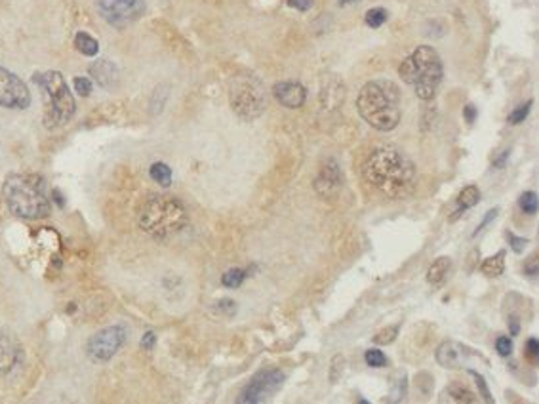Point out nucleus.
<instances>
[{"instance_id": "f257e3e1", "label": "nucleus", "mask_w": 539, "mask_h": 404, "mask_svg": "<svg viewBox=\"0 0 539 404\" xmlns=\"http://www.w3.org/2000/svg\"><path fill=\"white\" fill-rule=\"evenodd\" d=\"M362 176L377 191L391 199L412 193L417 178L415 165L395 145H379L372 151L362 166Z\"/></svg>"}, {"instance_id": "f03ea898", "label": "nucleus", "mask_w": 539, "mask_h": 404, "mask_svg": "<svg viewBox=\"0 0 539 404\" xmlns=\"http://www.w3.org/2000/svg\"><path fill=\"white\" fill-rule=\"evenodd\" d=\"M2 196L8 210L19 219H44L52 212L46 180L38 174H10L2 183Z\"/></svg>"}, {"instance_id": "7ed1b4c3", "label": "nucleus", "mask_w": 539, "mask_h": 404, "mask_svg": "<svg viewBox=\"0 0 539 404\" xmlns=\"http://www.w3.org/2000/svg\"><path fill=\"white\" fill-rule=\"evenodd\" d=\"M356 109L370 126L379 132H391L400 122V92L397 84L385 78L370 81L362 86Z\"/></svg>"}, {"instance_id": "20e7f679", "label": "nucleus", "mask_w": 539, "mask_h": 404, "mask_svg": "<svg viewBox=\"0 0 539 404\" xmlns=\"http://www.w3.org/2000/svg\"><path fill=\"white\" fill-rule=\"evenodd\" d=\"M189 221L185 204L172 195H151L141 204L138 224L153 239H168Z\"/></svg>"}, {"instance_id": "39448f33", "label": "nucleus", "mask_w": 539, "mask_h": 404, "mask_svg": "<svg viewBox=\"0 0 539 404\" xmlns=\"http://www.w3.org/2000/svg\"><path fill=\"white\" fill-rule=\"evenodd\" d=\"M33 83L40 88V94L44 96L46 107L42 124L46 130H60L73 120L76 112V99L73 90L69 88L65 76L60 71H42L33 75Z\"/></svg>"}, {"instance_id": "423d86ee", "label": "nucleus", "mask_w": 539, "mask_h": 404, "mask_svg": "<svg viewBox=\"0 0 539 404\" xmlns=\"http://www.w3.org/2000/svg\"><path fill=\"white\" fill-rule=\"evenodd\" d=\"M399 75L404 83L414 86L417 98L429 101L435 98L438 84L442 81V60L435 48L420 46L400 63Z\"/></svg>"}, {"instance_id": "0eeeda50", "label": "nucleus", "mask_w": 539, "mask_h": 404, "mask_svg": "<svg viewBox=\"0 0 539 404\" xmlns=\"http://www.w3.org/2000/svg\"><path fill=\"white\" fill-rule=\"evenodd\" d=\"M229 101L233 111L242 120L258 119L265 111V92L258 76L238 75L231 81Z\"/></svg>"}, {"instance_id": "6e6552de", "label": "nucleus", "mask_w": 539, "mask_h": 404, "mask_svg": "<svg viewBox=\"0 0 539 404\" xmlns=\"http://www.w3.org/2000/svg\"><path fill=\"white\" fill-rule=\"evenodd\" d=\"M128 339V332L120 324H113L107 328L99 330L90 337L86 344V355L92 362H109V360L122 349V345Z\"/></svg>"}, {"instance_id": "1a4fd4ad", "label": "nucleus", "mask_w": 539, "mask_h": 404, "mask_svg": "<svg viewBox=\"0 0 539 404\" xmlns=\"http://www.w3.org/2000/svg\"><path fill=\"white\" fill-rule=\"evenodd\" d=\"M99 15L115 29H124L145 14V0H96Z\"/></svg>"}, {"instance_id": "9d476101", "label": "nucleus", "mask_w": 539, "mask_h": 404, "mask_svg": "<svg viewBox=\"0 0 539 404\" xmlns=\"http://www.w3.org/2000/svg\"><path fill=\"white\" fill-rule=\"evenodd\" d=\"M33 96L27 84L14 71L0 67V109L23 111L29 109Z\"/></svg>"}, {"instance_id": "9b49d317", "label": "nucleus", "mask_w": 539, "mask_h": 404, "mask_svg": "<svg viewBox=\"0 0 539 404\" xmlns=\"http://www.w3.org/2000/svg\"><path fill=\"white\" fill-rule=\"evenodd\" d=\"M286 380V376L279 368H267V370H261L258 374L251 378L248 385L244 387V391L240 393L242 401H250V403L261 404L265 403L267 398L273 397L276 391L281 389V385Z\"/></svg>"}, {"instance_id": "f8f14e48", "label": "nucleus", "mask_w": 539, "mask_h": 404, "mask_svg": "<svg viewBox=\"0 0 539 404\" xmlns=\"http://www.w3.org/2000/svg\"><path fill=\"white\" fill-rule=\"evenodd\" d=\"M343 185V172H341L340 165L328 158L324 160V165L320 166L317 178H315V191L320 196H333Z\"/></svg>"}, {"instance_id": "ddd939ff", "label": "nucleus", "mask_w": 539, "mask_h": 404, "mask_svg": "<svg viewBox=\"0 0 539 404\" xmlns=\"http://www.w3.org/2000/svg\"><path fill=\"white\" fill-rule=\"evenodd\" d=\"M273 94L276 101L284 105L286 109H299L307 99V92L303 88V84L296 83V81L276 83L273 86Z\"/></svg>"}, {"instance_id": "4468645a", "label": "nucleus", "mask_w": 539, "mask_h": 404, "mask_svg": "<svg viewBox=\"0 0 539 404\" xmlns=\"http://www.w3.org/2000/svg\"><path fill=\"white\" fill-rule=\"evenodd\" d=\"M88 73L90 76H92V78L101 86V88H105V90H113V88L119 84V78H120L119 65L111 60L92 61L88 67Z\"/></svg>"}, {"instance_id": "2eb2a0df", "label": "nucleus", "mask_w": 539, "mask_h": 404, "mask_svg": "<svg viewBox=\"0 0 539 404\" xmlns=\"http://www.w3.org/2000/svg\"><path fill=\"white\" fill-rule=\"evenodd\" d=\"M467 355H469V351H467L465 345L458 344V342H451V339L442 342V344L436 347L435 353L436 362H438L440 367L450 368V370L461 367V364L465 362Z\"/></svg>"}, {"instance_id": "dca6fc26", "label": "nucleus", "mask_w": 539, "mask_h": 404, "mask_svg": "<svg viewBox=\"0 0 539 404\" xmlns=\"http://www.w3.org/2000/svg\"><path fill=\"white\" fill-rule=\"evenodd\" d=\"M22 360V345L10 334H0V374H10Z\"/></svg>"}, {"instance_id": "f3484780", "label": "nucleus", "mask_w": 539, "mask_h": 404, "mask_svg": "<svg viewBox=\"0 0 539 404\" xmlns=\"http://www.w3.org/2000/svg\"><path fill=\"white\" fill-rule=\"evenodd\" d=\"M450 269H451L450 258H446V255L436 258L435 262L431 263V267H429L427 271V283L433 286H438L440 283H442L444 278H446V275L450 273Z\"/></svg>"}, {"instance_id": "a211bd4d", "label": "nucleus", "mask_w": 539, "mask_h": 404, "mask_svg": "<svg viewBox=\"0 0 539 404\" xmlns=\"http://www.w3.org/2000/svg\"><path fill=\"white\" fill-rule=\"evenodd\" d=\"M480 201V189L476 185H467L465 189H461V193L458 196V208H456V214L451 216V219H456L458 216H461L463 212H467L469 208L476 206Z\"/></svg>"}, {"instance_id": "6ab92c4d", "label": "nucleus", "mask_w": 539, "mask_h": 404, "mask_svg": "<svg viewBox=\"0 0 539 404\" xmlns=\"http://www.w3.org/2000/svg\"><path fill=\"white\" fill-rule=\"evenodd\" d=\"M74 48L78 50V53L86 56V58H96L97 53H99V42L86 31H78L74 35Z\"/></svg>"}, {"instance_id": "aec40b11", "label": "nucleus", "mask_w": 539, "mask_h": 404, "mask_svg": "<svg viewBox=\"0 0 539 404\" xmlns=\"http://www.w3.org/2000/svg\"><path fill=\"white\" fill-rule=\"evenodd\" d=\"M480 271L490 278L501 277L503 271H505V252L501 250V252H497V254L492 255V258L484 260L482 265H480Z\"/></svg>"}, {"instance_id": "412c9836", "label": "nucleus", "mask_w": 539, "mask_h": 404, "mask_svg": "<svg viewBox=\"0 0 539 404\" xmlns=\"http://www.w3.org/2000/svg\"><path fill=\"white\" fill-rule=\"evenodd\" d=\"M149 176L156 181L160 187H170L172 183V168L164 162H155L149 168Z\"/></svg>"}, {"instance_id": "4be33fe9", "label": "nucleus", "mask_w": 539, "mask_h": 404, "mask_svg": "<svg viewBox=\"0 0 539 404\" xmlns=\"http://www.w3.org/2000/svg\"><path fill=\"white\" fill-rule=\"evenodd\" d=\"M448 393L458 404H476V395L469 387L461 385V383H450Z\"/></svg>"}, {"instance_id": "5701e85b", "label": "nucleus", "mask_w": 539, "mask_h": 404, "mask_svg": "<svg viewBox=\"0 0 539 404\" xmlns=\"http://www.w3.org/2000/svg\"><path fill=\"white\" fill-rule=\"evenodd\" d=\"M406 389H408V378L404 372H400L397 376V380L392 383V389L389 393V397H387V403L389 404H400L406 397Z\"/></svg>"}, {"instance_id": "b1692460", "label": "nucleus", "mask_w": 539, "mask_h": 404, "mask_svg": "<svg viewBox=\"0 0 539 404\" xmlns=\"http://www.w3.org/2000/svg\"><path fill=\"white\" fill-rule=\"evenodd\" d=\"M246 277H248V271L240 269V267H233V269L223 273L222 283L225 288H238V286L242 285Z\"/></svg>"}, {"instance_id": "393cba45", "label": "nucleus", "mask_w": 539, "mask_h": 404, "mask_svg": "<svg viewBox=\"0 0 539 404\" xmlns=\"http://www.w3.org/2000/svg\"><path fill=\"white\" fill-rule=\"evenodd\" d=\"M387 17H389V15H387V10H385V8H370L366 15H364V22H366V25L372 27V29H379V27L387 22Z\"/></svg>"}, {"instance_id": "a878e982", "label": "nucleus", "mask_w": 539, "mask_h": 404, "mask_svg": "<svg viewBox=\"0 0 539 404\" xmlns=\"http://www.w3.org/2000/svg\"><path fill=\"white\" fill-rule=\"evenodd\" d=\"M399 332H400V328L397 326V324H392V326H385V328L379 330L376 336H374V344L376 345L392 344V342L399 337Z\"/></svg>"}, {"instance_id": "bb28decb", "label": "nucleus", "mask_w": 539, "mask_h": 404, "mask_svg": "<svg viewBox=\"0 0 539 404\" xmlns=\"http://www.w3.org/2000/svg\"><path fill=\"white\" fill-rule=\"evenodd\" d=\"M518 204H520V208H522V212L524 214H528V216H533L536 212H538V195L533 193V191H526V193H522V196H520V201H518Z\"/></svg>"}, {"instance_id": "cd10ccee", "label": "nucleus", "mask_w": 539, "mask_h": 404, "mask_svg": "<svg viewBox=\"0 0 539 404\" xmlns=\"http://www.w3.org/2000/svg\"><path fill=\"white\" fill-rule=\"evenodd\" d=\"M471 376H473V378H474V383H476V389H479L482 401H484V403H486V404H494L495 403L494 395L490 393V387H488L486 380H484V378H482V376H480L479 372H473V370H471Z\"/></svg>"}, {"instance_id": "c85d7f7f", "label": "nucleus", "mask_w": 539, "mask_h": 404, "mask_svg": "<svg viewBox=\"0 0 539 404\" xmlns=\"http://www.w3.org/2000/svg\"><path fill=\"white\" fill-rule=\"evenodd\" d=\"M364 359H366V364L372 368H383L385 364H387V357H385L379 349H370V351H366Z\"/></svg>"}, {"instance_id": "c756f323", "label": "nucleus", "mask_w": 539, "mask_h": 404, "mask_svg": "<svg viewBox=\"0 0 539 404\" xmlns=\"http://www.w3.org/2000/svg\"><path fill=\"white\" fill-rule=\"evenodd\" d=\"M73 86L74 92H76L81 98H88L90 94H92V81H90L88 76H74Z\"/></svg>"}, {"instance_id": "7c9ffc66", "label": "nucleus", "mask_w": 539, "mask_h": 404, "mask_svg": "<svg viewBox=\"0 0 539 404\" xmlns=\"http://www.w3.org/2000/svg\"><path fill=\"white\" fill-rule=\"evenodd\" d=\"M495 351L499 353V357H511L513 355V339L507 336H499L495 339Z\"/></svg>"}, {"instance_id": "2f4dec72", "label": "nucleus", "mask_w": 539, "mask_h": 404, "mask_svg": "<svg viewBox=\"0 0 539 404\" xmlns=\"http://www.w3.org/2000/svg\"><path fill=\"white\" fill-rule=\"evenodd\" d=\"M530 109H532V101H526L524 105H518L517 109L511 112V117H509L511 124H520L522 120H526V117H528Z\"/></svg>"}, {"instance_id": "473e14b6", "label": "nucleus", "mask_w": 539, "mask_h": 404, "mask_svg": "<svg viewBox=\"0 0 539 404\" xmlns=\"http://www.w3.org/2000/svg\"><path fill=\"white\" fill-rule=\"evenodd\" d=\"M507 240H509V244H511V248H513V252H517V254H520V252L524 250L526 244H528V240L520 239V237H517V235H513V233H511V231H507Z\"/></svg>"}, {"instance_id": "72a5a7b5", "label": "nucleus", "mask_w": 539, "mask_h": 404, "mask_svg": "<svg viewBox=\"0 0 539 404\" xmlns=\"http://www.w3.org/2000/svg\"><path fill=\"white\" fill-rule=\"evenodd\" d=\"M497 214H499V210H497V208L490 210V212H488L486 216H484V219H482V221H480L479 227H476V231H474V237H476V235H479V233L484 231V229H486V227H488V224H492V221H494L495 217H497Z\"/></svg>"}, {"instance_id": "f704fd0d", "label": "nucleus", "mask_w": 539, "mask_h": 404, "mask_svg": "<svg viewBox=\"0 0 539 404\" xmlns=\"http://www.w3.org/2000/svg\"><path fill=\"white\" fill-rule=\"evenodd\" d=\"M526 355H528V359L536 360L539 355V342L536 337H530L528 339V344H526Z\"/></svg>"}, {"instance_id": "c9c22d12", "label": "nucleus", "mask_w": 539, "mask_h": 404, "mask_svg": "<svg viewBox=\"0 0 539 404\" xmlns=\"http://www.w3.org/2000/svg\"><path fill=\"white\" fill-rule=\"evenodd\" d=\"M215 309H217L219 313H235V311H237V303L233 300H222L215 303Z\"/></svg>"}, {"instance_id": "e433bc0d", "label": "nucleus", "mask_w": 539, "mask_h": 404, "mask_svg": "<svg viewBox=\"0 0 539 404\" xmlns=\"http://www.w3.org/2000/svg\"><path fill=\"white\" fill-rule=\"evenodd\" d=\"M315 4V0H288V6L294 8V10H299V12H307Z\"/></svg>"}, {"instance_id": "4c0bfd02", "label": "nucleus", "mask_w": 539, "mask_h": 404, "mask_svg": "<svg viewBox=\"0 0 539 404\" xmlns=\"http://www.w3.org/2000/svg\"><path fill=\"white\" fill-rule=\"evenodd\" d=\"M155 344H156L155 332H145L143 337H141V347H143V349H153Z\"/></svg>"}, {"instance_id": "58836bf2", "label": "nucleus", "mask_w": 539, "mask_h": 404, "mask_svg": "<svg viewBox=\"0 0 539 404\" xmlns=\"http://www.w3.org/2000/svg\"><path fill=\"white\" fill-rule=\"evenodd\" d=\"M524 273L526 275H530V277H536V275H538V258H536V255H532V260L526 263Z\"/></svg>"}, {"instance_id": "ea45409f", "label": "nucleus", "mask_w": 539, "mask_h": 404, "mask_svg": "<svg viewBox=\"0 0 539 404\" xmlns=\"http://www.w3.org/2000/svg\"><path fill=\"white\" fill-rule=\"evenodd\" d=\"M465 119L467 122L471 124V122H474V119H476V109H474V105H467L465 107Z\"/></svg>"}, {"instance_id": "a19ab883", "label": "nucleus", "mask_w": 539, "mask_h": 404, "mask_svg": "<svg viewBox=\"0 0 539 404\" xmlns=\"http://www.w3.org/2000/svg\"><path fill=\"white\" fill-rule=\"evenodd\" d=\"M507 157H509V151H505V153H503L501 157H499V158H497V160H495V162H494L495 168H501V166L505 165V160H507Z\"/></svg>"}, {"instance_id": "79ce46f5", "label": "nucleus", "mask_w": 539, "mask_h": 404, "mask_svg": "<svg viewBox=\"0 0 539 404\" xmlns=\"http://www.w3.org/2000/svg\"><path fill=\"white\" fill-rule=\"evenodd\" d=\"M53 201L60 202V206H61V208H63V204H65V201H63V196H61V193H60V191H58V189L53 191Z\"/></svg>"}, {"instance_id": "37998d69", "label": "nucleus", "mask_w": 539, "mask_h": 404, "mask_svg": "<svg viewBox=\"0 0 539 404\" xmlns=\"http://www.w3.org/2000/svg\"><path fill=\"white\" fill-rule=\"evenodd\" d=\"M517 332H518V322L513 319V321H511V334H517Z\"/></svg>"}, {"instance_id": "c03bdc74", "label": "nucleus", "mask_w": 539, "mask_h": 404, "mask_svg": "<svg viewBox=\"0 0 539 404\" xmlns=\"http://www.w3.org/2000/svg\"><path fill=\"white\" fill-rule=\"evenodd\" d=\"M341 6H345V4H351V2H355V0H338Z\"/></svg>"}, {"instance_id": "a18cd8bd", "label": "nucleus", "mask_w": 539, "mask_h": 404, "mask_svg": "<svg viewBox=\"0 0 539 404\" xmlns=\"http://www.w3.org/2000/svg\"><path fill=\"white\" fill-rule=\"evenodd\" d=\"M237 404H256V403H250V401H242V398H238Z\"/></svg>"}, {"instance_id": "49530a36", "label": "nucleus", "mask_w": 539, "mask_h": 404, "mask_svg": "<svg viewBox=\"0 0 539 404\" xmlns=\"http://www.w3.org/2000/svg\"><path fill=\"white\" fill-rule=\"evenodd\" d=\"M358 404H370L368 401H358Z\"/></svg>"}]
</instances>
